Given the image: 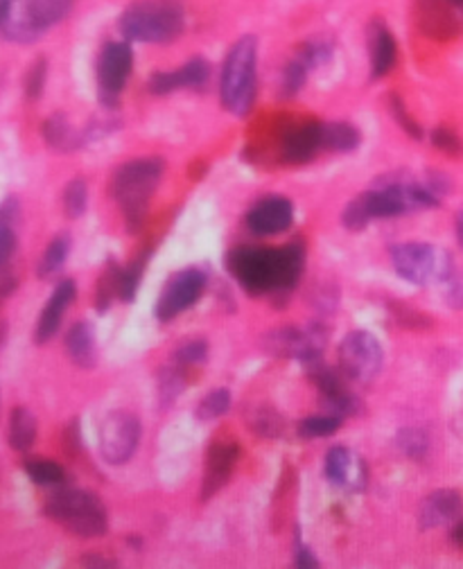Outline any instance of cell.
Here are the masks:
<instances>
[{
	"instance_id": "cell-1",
	"label": "cell",
	"mask_w": 463,
	"mask_h": 569,
	"mask_svg": "<svg viewBox=\"0 0 463 569\" xmlns=\"http://www.w3.org/2000/svg\"><path fill=\"white\" fill-rule=\"evenodd\" d=\"M228 272L253 296L285 294L299 283L303 249H238L228 256Z\"/></svg>"
},
{
	"instance_id": "cell-2",
	"label": "cell",
	"mask_w": 463,
	"mask_h": 569,
	"mask_svg": "<svg viewBox=\"0 0 463 569\" xmlns=\"http://www.w3.org/2000/svg\"><path fill=\"white\" fill-rule=\"evenodd\" d=\"M439 203L431 188L416 184H389L385 188L360 195L343 211V226L351 231H362L375 218H393L412 211H425Z\"/></svg>"
},
{
	"instance_id": "cell-3",
	"label": "cell",
	"mask_w": 463,
	"mask_h": 569,
	"mask_svg": "<svg viewBox=\"0 0 463 569\" xmlns=\"http://www.w3.org/2000/svg\"><path fill=\"white\" fill-rule=\"evenodd\" d=\"M186 12L179 0H138L121 16L127 39L142 44H170L184 33Z\"/></svg>"
},
{
	"instance_id": "cell-4",
	"label": "cell",
	"mask_w": 463,
	"mask_h": 569,
	"mask_svg": "<svg viewBox=\"0 0 463 569\" xmlns=\"http://www.w3.org/2000/svg\"><path fill=\"white\" fill-rule=\"evenodd\" d=\"M73 8V0H8L0 16V33L14 44H33L60 23Z\"/></svg>"
},
{
	"instance_id": "cell-5",
	"label": "cell",
	"mask_w": 463,
	"mask_h": 569,
	"mask_svg": "<svg viewBox=\"0 0 463 569\" xmlns=\"http://www.w3.org/2000/svg\"><path fill=\"white\" fill-rule=\"evenodd\" d=\"M43 514L79 537L104 535L109 527L102 502L93 493L77 488L52 493L43 506Z\"/></svg>"
},
{
	"instance_id": "cell-6",
	"label": "cell",
	"mask_w": 463,
	"mask_h": 569,
	"mask_svg": "<svg viewBox=\"0 0 463 569\" xmlns=\"http://www.w3.org/2000/svg\"><path fill=\"white\" fill-rule=\"evenodd\" d=\"M163 176V163L157 159H138L123 165L113 176V197L121 203L132 228H136L148 213V203Z\"/></svg>"
},
{
	"instance_id": "cell-7",
	"label": "cell",
	"mask_w": 463,
	"mask_h": 569,
	"mask_svg": "<svg viewBox=\"0 0 463 569\" xmlns=\"http://www.w3.org/2000/svg\"><path fill=\"white\" fill-rule=\"evenodd\" d=\"M222 102L224 107L245 117L253 107L255 96V39L245 37L230 48L222 71Z\"/></svg>"
},
{
	"instance_id": "cell-8",
	"label": "cell",
	"mask_w": 463,
	"mask_h": 569,
	"mask_svg": "<svg viewBox=\"0 0 463 569\" xmlns=\"http://www.w3.org/2000/svg\"><path fill=\"white\" fill-rule=\"evenodd\" d=\"M396 272L414 285H429L434 281H452L450 258L425 243H404L391 251Z\"/></svg>"
},
{
	"instance_id": "cell-9",
	"label": "cell",
	"mask_w": 463,
	"mask_h": 569,
	"mask_svg": "<svg viewBox=\"0 0 463 569\" xmlns=\"http://www.w3.org/2000/svg\"><path fill=\"white\" fill-rule=\"evenodd\" d=\"M341 373L355 384H368L383 369V346L366 331H353L339 346Z\"/></svg>"
},
{
	"instance_id": "cell-10",
	"label": "cell",
	"mask_w": 463,
	"mask_h": 569,
	"mask_svg": "<svg viewBox=\"0 0 463 569\" xmlns=\"http://www.w3.org/2000/svg\"><path fill=\"white\" fill-rule=\"evenodd\" d=\"M140 441V423L129 411H113L100 425V453L107 463L121 466L132 459Z\"/></svg>"
},
{
	"instance_id": "cell-11",
	"label": "cell",
	"mask_w": 463,
	"mask_h": 569,
	"mask_svg": "<svg viewBox=\"0 0 463 569\" xmlns=\"http://www.w3.org/2000/svg\"><path fill=\"white\" fill-rule=\"evenodd\" d=\"M207 289V274L201 269H184V272L172 276L159 294L157 301V319L172 321L192 308L199 296Z\"/></svg>"
},
{
	"instance_id": "cell-12",
	"label": "cell",
	"mask_w": 463,
	"mask_h": 569,
	"mask_svg": "<svg viewBox=\"0 0 463 569\" xmlns=\"http://www.w3.org/2000/svg\"><path fill=\"white\" fill-rule=\"evenodd\" d=\"M134 52L125 41H111L102 48L98 59V88L104 104H115L132 75Z\"/></svg>"
},
{
	"instance_id": "cell-13",
	"label": "cell",
	"mask_w": 463,
	"mask_h": 569,
	"mask_svg": "<svg viewBox=\"0 0 463 569\" xmlns=\"http://www.w3.org/2000/svg\"><path fill=\"white\" fill-rule=\"evenodd\" d=\"M295 220V208L283 197H267L258 201L249 215L247 224L255 235H276L289 228Z\"/></svg>"
},
{
	"instance_id": "cell-14",
	"label": "cell",
	"mask_w": 463,
	"mask_h": 569,
	"mask_svg": "<svg viewBox=\"0 0 463 569\" xmlns=\"http://www.w3.org/2000/svg\"><path fill=\"white\" fill-rule=\"evenodd\" d=\"M211 75L209 62L204 57H195L188 64H184L179 71H170V73H157L150 79V91L154 96H165L177 91V88H195V86H204Z\"/></svg>"
},
{
	"instance_id": "cell-15",
	"label": "cell",
	"mask_w": 463,
	"mask_h": 569,
	"mask_svg": "<svg viewBox=\"0 0 463 569\" xmlns=\"http://www.w3.org/2000/svg\"><path fill=\"white\" fill-rule=\"evenodd\" d=\"M75 283L71 279L62 281L60 285H57V289L52 292L48 306L43 308L41 317H39V323H37V331H35V342L41 346V344H48L57 331H60L62 325V319H64V312L68 310V306L75 301Z\"/></svg>"
},
{
	"instance_id": "cell-16",
	"label": "cell",
	"mask_w": 463,
	"mask_h": 569,
	"mask_svg": "<svg viewBox=\"0 0 463 569\" xmlns=\"http://www.w3.org/2000/svg\"><path fill=\"white\" fill-rule=\"evenodd\" d=\"M326 477L335 486L362 491L366 482L364 463L349 450V447H333L326 455Z\"/></svg>"
},
{
	"instance_id": "cell-17",
	"label": "cell",
	"mask_w": 463,
	"mask_h": 569,
	"mask_svg": "<svg viewBox=\"0 0 463 569\" xmlns=\"http://www.w3.org/2000/svg\"><path fill=\"white\" fill-rule=\"evenodd\" d=\"M461 514H463V499L456 491H437L423 499L418 518L423 529H434L459 520Z\"/></svg>"
},
{
	"instance_id": "cell-18",
	"label": "cell",
	"mask_w": 463,
	"mask_h": 569,
	"mask_svg": "<svg viewBox=\"0 0 463 569\" xmlns=\"http://www.w3.org/2000/svg\"><path fill=\"white\" fill-rule=\"evenodd\" d=\"M322 149V123H310L289 132L283 143V159L292 165L308 163Z\"/></svg>"
},
{
	"instance_id": "cell-19",
	"label": "cell",
	"mask_w": 463,
	"mask_h": 569,
	"mask_svg": "<svg viewBox=\"0 0 463 569\" xmlns=\"http://www.w3.org/2000/svg\"><path fill=\"white\" fill-rule=\"evenodd\" d=\"M238 459V445L236 443H224V445H215L211 455H209V463H207V477H204V497L215 495L226 482L230 472H234Z\"/></svg>"
},
{
	"instance_id": "cell-20",
	"label": "cell",
	"mask_w": 463,
	"mask_h": 569,
	"mask_svg": "<svg viewBox=\"0 0 463 569\" xmlns=\"http://www.w3.org/2000/svg\"><path fill=\"white\" fill-rule=\"evenodd\" d=\"M66 350H68V357L73 359V364H77L79 369H93L98 362L93 325L86 321L75 323L66 335Z\"/></svg>"
},
{
	"instance_id": "cell-21",
	"label": "cell",
	"mask_w": 463,
	"mask_h": 569,
	"mask_svg": "<svg viewBox=\"0 0 463 569\" xmlns=\"http://www.w3.org/2000/svg\"><path fill=\"white\" fill-rule=\"evenodd\" d=\"M396 39L391 37L389 29L385 25L373 27L371 37V75L378 79L385 77L393 64H396Z\"/></svg>"
},
{
	"instance_id": "cell-22",
	"label": "cell",
	"mask_w": 463,
	"mask_h": 569,
	"mask_svg": "<svg viewBox=\"0 0 463 569\" xmlns=\"http://www.w3.org/2000/svg\"><path fill=\"white\" fill-rule=\"evenodd\" d=\"M35 438H37L35 413L25 407H16L10 416V434H8L12 450L27 453L35 445Z\"/></svg>"
},
{
	"instance_id": "cell-23",
	"label": "cell",
	"mask_w": 463,
	"mask_h": 569,
	"mask_svg": "<svg viewBox=\"0 0 463 569\" xmlns=\"http://www.w3.org/2000/svg\"><path fill=\"white\" fill-rule=\"evenodd\" d=\"M360 145V132L346 123L322 125V149L328 152H353Z\"/></svg>"
},
{
	"instance_id": "cell-24",
	"label": "cell",
	"mask_w": 463,
	"mask_h": 569,
	"mask_svg": "<svg viewBox=\"0 0 463 569\" xmlns=\"http://www.w3.org/2000/svg\"><path fill=\"white\" fill-rule=\"evenodd\" d=\"M43 136L50 147L60 149V152H71L79 145V136L68 125V120L62 113H54L43 125Z\"/></svg>"
},
{
	"instance_id": "cell-25",
	"label": "cell",
	"mask_w": 463,
	"mask_h": 569,
	"mask_svg": "<svg viewBox=\"0 0 463 569\" xmlns=\"http://www.w3.org/2000/svg\"><path fill=\"white\" fill-rule=\"evenodd\" d=\"M14 218H16V201L10 199L0 206V269L8 264L16 249V233H14Z\"/></svg>"
},
{
	"instance_id": "cell-26",
	"label": "cell",
	"mask_w": 463,
	"mask_h": 569,
	"mask_svg": "<svg viewBox=\"0 0 463 569\" xmlns=\"http://www.w3.org/2000/svg\"><path fill=\"white\" fill-rule=\"evenodd\" d=\"M71 251V237L68 235H57L48 245L46 253L39 262V279H50L64 267Z\"/></svg>"
},
{
	"instance_id": "cell-27",
	"label": "cell",
	"mask_w": 463,
	"mask_h": 569,
	"mask_svg": "<svg viewBox=\"0 0 463 569\" xmlns=\"http://www.w3.org/2000/svg\"><path fill=\"white\" fill-rule=\"evenodd\" d=\"M23 468H25L27 477H30L33 482L39 484V486H57L66 479L64 468L60 463L48 461V459H27L23 463Z\"/></svg>"
},
{
	"instance_id": "cell-28",
	"label": "cell",
	"mask_w": 463,
	"mask_h": 569,
	"mask_svg": "<svg viewBox=\"0 0 463 569\" xmlns=\"http://www.w3.org/2000/svg\"><path fill=\"white\" fill-rule=\"evenodd\" d=\"M341 428V416L328 413V416H312L299 423V434L303 438H324L333 436Z\"/></svg>"
},
{
	"instance_id": "cell-29",
	"label": "cell",
	"mask_w": 463,
	"mask_h": 569,
	"mask_svg": "<svg viewBox=\"0 0 463 569\" xmlns=\"http://www.w3.org/2000/svg\"><path fill=\"white\" fill-rule=\"evenodd\" d=\"M228 407H230L228 392H224V388H217V392H211L204 400L197 405L195 416L199 418V421L209 423V421H215V418L224 416L228 411Z\"/></svg>"
},
{
	"instance_id": "cell-30",
	"label": "cell",
	"mask_w": 463,
	"mask_h": 569,
	"mask_svg": "<svg viewBox=\"0 0 463 569\" xmlns=\"http://www.w3.org/2000/svg\"><path fill=\"white\" fill-rule=\"evenodd\" d=\"M86 203H89V190H86L82 178H75L64 190V211L71 220H77L84 215Z\"/></svg>"
},
{
	"instance_id": "cell-31",
	"label": "cell",
	"mask_w": 463,
	"mask_h": 569,
	"mask_svg": "<svg viewBox=\"0 0 463 569\" xmlns=\"http://www.w3.org/2000/svg\"><path fill=\"white\" fill-rule=\"evenodd\" d=\"M145 264H148V256L138 258V262H134L132 267L123 269V272L118 274V296L123 298V301H134V296H136L138 285H140V279H142Z\"/></svg>"
},
{
	"instance_id": "cell-32",
	"label": "cell",
	"mask_w": 463,
	"mask_h": 569,
	"mask_svg": "<svg viewBox=\"0 0 463 569\" xmlns=\"http://www.w3.org/2000/svg\"><path fill=\"white\" fill-rule=\"evenodd\" d=\"M398 443L402 447V453L412 457V459H421L427 453V436L421 430H408L398 436Z\"/></svg>"
},
{
	"instance_id": "cell-33",
	"label": "cell",
	"mask_w": 463,
	"mask_h": 569,
	"mask_svg": "<svg viewBox=\"0 0 463 569\" xmlns=\"http://www.w3.org/2000/svg\"><path fill=\"white\" fill-rule=\"evenodd\" d=\"M46 73H48L46 59H39V62L30 69V73H27L25 91H27V98H30V100H37L41 96L43 86H46Z\"/></svg>"
},
{
	"instance_id": "cell-34",
	"label": "cell",
	"mask_w": 463,
	"mask_h": 569,
	"mask_svg": "<svg viewBox=\"0 0 463 569\" xmlns=\"http://www.w3.org/2000/svg\"><path fill=\"white\" fill-rule=\"evenodd\" d=\"M207 357V344L201 339H195V342H188L184 344L179 350H177V362L182 367H188V364H197L201 362V359Z\"/></svg>"
},
{
	"instance_id": "cell-35",
	"label": "cell",
	"mask_w": 463,
	"mask_h": 569,
	"mask_svg": "<svg viewBox=\"0 0 463 569\" xmlns=\"http://www.w3.org/2000/svg\"><path fill=\"white\" fill-rule=\"evenodd\" d=\"M431 140H434V145H437V147L441 149V152H446V154H461V149H463V145H461V140L456 138V134H452V132H448V129H437V132L431 134Z\"/></svg>"
},
{
	"instance_id": "cell-36",
	"label": "cell",
	"mask_w": 463,
	"mask_h": 569,
	"mask_svg": "<svg viewBox=\"0 0 463 569\" xmlns=\"http://www.w3.org/2000/svg\"><path fill=\"white\" fill-rule=\"evenodd\" d=\"M393 117H398V123H400L404 129L410 132V136L421 138V129H418V125L414 123V117H410V113L404 111V107H402V102H400L398 98H393Z\"/></svg>"
},
{
	"instance_id": "cell-37",
	"label": "cell",
	"mask_w": 463,
	"mask_h": 569,
	"mask_svg": "<svg viewBox=\"0 0 463 569\" xmlns=\"http://www.w3.org/2000/svg\"><path fill=\"white\" fill-rule=\"evenodd\" d=\"M14 289H16V279L14 276H10V274L0 276V306L8 301Z\"/></svg>"
},
{
	"instance_id": "cell-38",
	"label": "cell",
	"mask_w": 463,
	"mask_h": 569,
	"mask_svg": "<svg viewBox=\"0 0 463 569\" xmlns=\"http://www.w3.org/2000/svg\"><path fill=\"white\" fill-rule=\"evenodd\" d=\"M297 565L299 567H316V558L310 554L308 547H299V554H297Z\"/></svg>"
},
{
	"instance_id": "cell-39",
	"label": "cell",
	"mask_w": 463,
	"mask_h": 569,
	"mask_svg": "<svg viewBox=\"0 0 463 569\" xmlns=\"http://www.w3.org/2000/svg\"><path fill=\"white\" fill-rule=\"evenodd\" d=\"M452 541H454L456 545H461V547H463V522L454 527V531H452Z\"/></svg>"
},
{
	"instance_id": "cell-40",
	"label": "cell",
	"mask_w": 463,
	"mask_h": 569,
	"mask_svg": "<svg viewBox=\"0 0 463 569\" xmlns=\"http://www.w3.org/2000/svg\"><path fill=\"white\" fill-rule=\"evenodd\" d=\"M456 235H459L461 245H463V211H461V213H459V218H456Z\"/></svg>"
},
{
	"instance_id": "cell-41",
	"label": "cell",
	"mask_w": 463,
	"mask_h": 569,
	"mask_svg": "<svg viewBox=\"0 0 463 569\" xmlns=\"http://www.w3.org/2000/svg\"><path fill=\"white\" fill-rule=\"evenodd\" d=\"M5 342V325H0V346Z\"/></svg>"
},
{
	"instance_id": "cell-42",
	"label": "cell",
	"mask_w": 463,
	"mask_h": 569,
	"mask_svg": "<svg viewBox=\"0 0 463 569\" xmlns=\"http://www.w3.org/2000/svg\"><path fill=\"white\" fill-rule=\"evenodd\" d=\"M5 8H8V0H0V16H3Z\"/></svg>"
}]
</instances>
